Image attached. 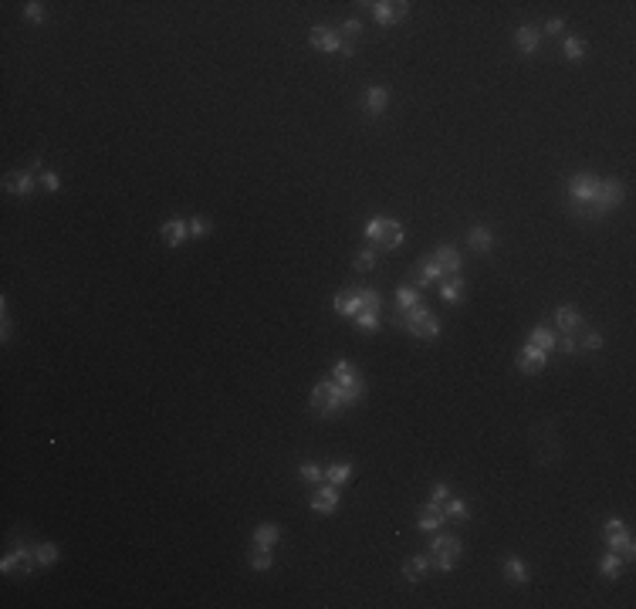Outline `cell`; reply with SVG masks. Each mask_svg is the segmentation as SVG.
I'll return each instance as SVG.
<instances>
[{
	"instance_id": "cell-11",
	"label": "cell",
	"mask_w": 636,
	"mask_h": 609,
	"mask_svg": "<svg viewBox=\"0 0 636 609\" xmlns=\"http://www.w3.org/2000/svg\"><path fill=\"white\" fill-rule=\"evenodd\" d=\"M545 433H548V437H541V430L532 433V437H535V447H545V450H538V454H535V460H538L541 467H545V464H552V460L562 454V444H559V437H555V427L548 423V427H545Z\"/></svg>"
},
{
	"instance_id": "cell-15",
	"label": "cell",
	"mask_w": 636,
	"mask_h": 609,
	"mask_svg": "<svg viewBox=\"0 0 636 609\" xmlns=\"http://www.w3.org/2000/svg\"><path fill=\"white\" fill-rule=\"evenodd\" d=\"M3 190L14 193V197H21V200L34 197V173H31V170H14V173H7V177H3Z\"/></svg>"
},
{
	"instance_id": "cell-33",
	"label": "cell",
	"mask_w": 636,
	"mask_h": 609,
	"mask_svg": "<svg viewBox=\"0 0 636 609\" xmlns=\"http://www.w3.org/2000/svg\"><path fill=\"white\" fill-rule=\"evenodd\" d=\"M443 514L454 518V521H467L471 518V508H467V501H460V498H447L443 501Z\"/></svg>"
},
{
	"instance_id": "cell-19",
	"label": "cell",
	"mask_w": 636,
	"mask_h": 609,
	"mask_svg": "<svg viewBox=\"0 0 636 609\" xmlns=\"http://www.w3.org/2000/svg\"><path fill=\"white\" fill-rule=\"evenodd\" d=\"M585 329V318L579 315V308L576 304H562L559 311H555V332H582Z\"/></svg>"
},
{
	"instance_id": "cell-20",
	"label": "cell",
	"mask_w": 636,
	"mask_h": 609,
	"mask_svg": "<svg viewBox=\"0 0 636 609\" xmlns=\"http://www.w3.org/2000/svg\"><path fill=\"white\" fill-rule=\"evenodd\" d=\"M433 572L430 558L427 555H409L407 562H403V576H407V583H420V579H427Z\"/></svg>"
},
{
	"instance_id": "cell-24",
	"label": "cell",
	"mask_w": 636,
	"mask_h": 609,
	"mask_svg": "<svg viewBox=\"0 0 636 609\" xmlns=\"http://www.w3.org/2000/svg\"><path fill=\"white\" fill-rule=\"evenodd\" d=\"M433 281H440V268L433 261H420L413 268V288H430Z\"/></svg>"
},
{
	"instance_id": "cell-41",
	"label": "cell",
	"mask_w": 636,
	"mask_h": 609,
	"mask_svg": "<svg viewBox=\"0 0 636 609\" xmlns=\"http://www.w3.org/2000/svg\"><path fill=\"white\" fill-rule=\"evenodd\" d=\"M579 346H582V349H603V332L585 329L582 339H579Z\"/></svg>"
},
{
	"instance_id": "cell-45",
	"label": "cell",
	"mask_w": 636,
	"mask_h": 609,
	"mask_svg": "<svg viewBox=\"0 0 636 609\" xmlns=\"http://www.w3.org/2000/svg\"><path fill=\"white\" fill-rule=\"evenodd\" d=\"M562 31H565V21H562V17H552V21L545 24V34H552V38H559Z\"/></svg>"
},
{
	"instance_id": "cell-1",
	"label": "cell",
	"mask_w": 636,
	"mask_h": 609,
	"mask_svg": "<svg viewBox=\"0 0 636 609\" xmlns=\"http://www.w3.org/2000/svg\"><path fill=\"white\" fill-rule=\"evenodd\" d=\"M626 197V190H623V183L619 179H599L596 183V193H592V200L579 206V210H572V217H582V220H599V217H606L610 210H616L619 203Z\"/></svg>"
},
{
	"instance_id": "cell-10",
	"label": "cell",
	"mask_w": 636,
	"mask_h": 609,
	"mask_svg": "<svg viewBox=\"0 0 636 609\" xmlns=\"http://www.w3.org/2000/svg\"><path fill=\"white\" fill-rule=\"evenodd\" d=\"M433 264L440 268V278H460V268H464V261H460V254L454 251V244H440L430 257Z\"/></svg>"
},
{
	"instance_id": "cell-4",
	"label": "cell",
	"mask_w": 636,
	"mask_h": 609,
	"mask_svg": "<svg viewBox=\"0 0 636 609\" xmlns=\"http://www.w3.org/2000/svg\"><path fill=\"white\" fill-rule=\"evenodd\" d=\"M366 237L373 244H380L382 251H396L407 241V230H403L400 220H393V217H369L366 220Z\"/></svg>"
},
{
	"instance_id": "cell-35",
	"label": "cell",
	"mask_w": 636,
	"mask_h": 609,
	"mask_svg": "<svg viewBox=\"0 0 636 609\" xmlns=\"http://www.w3.org/2000/svg\"><path fill=\"white\" fill-rule=\"evenodd\" d=\"M34 562H38V565H54V562H58V545H54V542L34 545Z\"/></svg>"
},
{
	"instance_id": "cell-30",
	"label": "cell",
	"mask_w": 636,
	"mask_h": 609,
	"mask_svg": "<svg viewBox=\"0 0 636 609\" xmlns=\"http://www.w3.org/2000/svg\"><path fill=\"white\" fill-rule=\"evenodd\" d=\"M440 298L447 304H460V298H464V278H447L443 284H440Z\"/></svg>"
},
{
	"instance_id": "cell-31",
	"label": "cell",
	"mask_w": 636,
	"mask_h": 609,
	"mask_svg": "<svg viewBox=\"0 0 636 609\" xmlns=\"http://www.w3.org/2000/svg\"><path fill=\"white\" fill-rule=\"evenodd\" d=\"M298 474H302V481H308V484L325 481V467H322L318 460H302V464H298Z\"/></svg>"
},
{
	"instance_id": "cell-34",
	"label": "cell",
	"mask_w": 636,
	"mask_h": 609,
	"mask_svg": "<svg viewBox=\"0 0 636 609\" xmlns=\"http://www.w3.org/2000/svg\"><path fill=\"white\" fill-rule=\"evenodd\" d=\"M247 562H251V569H254V572H268V569H271V549L254 545V549L247 552Z\"/></svg>"
},
{
	"instance_id": "cell-3",
	"label": "cell",
	"mask_w": 636,
	"mask_h": 609,
	"mask_svg": "<svg viewBox=\"0 0 636 609\" xmlns=\"http://www.w3.org/2000/svg\"><path fill=\"white\" fill-rule=\"evenodd\" d=\"M332 382L339 386V393H342V403L345 406H356L362 403V396H366V380H362V373H359L352 362H335L332 366Z\"/></svg>"
},
{
	"instance_id": "cell-39",
	"label": "cell",
	"mask_w": 636,
	"mask_h": 609,
	"mask_svg": "<svg viewBox=\"0 0 636 609\" xmlns=\"http://www.w3.org/2000/svg\"><path fill=\"white\" fill-rule=\"evenodd\" d=\"M619 572H623V562H619L616 552H610V555L603 558V576H606V579H616Z\"/></svg>"
},
{
	"instance_id": "cell-18",
	"label": "cell",
	"mask_w": 636,
	"mask_h": 609,
	"mask_svg": "<svg viewBox=\"0 0 636 609\" xmlns=\"http://www.w3.org/2000/svg\"><path fill=\"white\" fill-rule=\"evenodd\" d=\"M443 521H447V514H443V505H437V501H430V505H423L416 511V528L420 532H437Z\"/></svg>"
},
{
	"instance_id": "cell-47",
	"label": "cell",
	"mask_w": 636,
	"mask_h": 609,
	"mask_svg": "<svg viewBox=\"0 0 636 609\" xmlns=\"http://www.w3.org/2000/svg\"><path fill=\"white\" fill-rule=\"evenodd\" d=\"M10 335V315H7V308H3V339Z\"/></svg>"
},
{
	"instance_id": "cell-40",
	"label": "cell",
	"mask_w": 636,
	"mask_h": 609,
	"mask_svg": "<svg viewBox=\"0 0 636 609\" xmlns=\"http://www.w3.org/2000/svg\"><path fill=\"white\" fill-rule=\"evenodd\" d=\"M585 54V41H579V38H565V58L569 61H579Z\"/></svg>"
},
{
	"instance_id": "cell-16",
	"label": "cell",
	"mask_w": 636,
	"mask_h": 609,
	"mask_svg": "<svg viewBox=\"0 0 636 609\" xmlns=\"http://www.w3.org/2000/svg\"><path fill=\"white\" fill-rule=\"evenodd\" d=\"M386 105H389V92L382 88V85H369L366 92H362V112L366 115H382L386 112Z\"/></svg>"
},
{
	"instance_id": "cell-43",
	"label": "cell",
	"mask_w": 636,
	"mask_h": 609,
	"mask_svg": "<svg viewBox=\"0 0 636 609\" xmlns=\"http://www.w3.org/2000/svg\"><path fill=\"white\" fill-rule=\"evenodd\" d=\"M41 186H44L48 193H58V190H61V179H58V173L44 170V173H41Z\"/></svg>"
},
{
	"instance_id": "cell-8",
	"label": "cell",
	"mask_w": 636,
	"mask_h": 609,
	"mask_svg": "<svg viewBox=\"0 0 636 609\" xmlns=\"http://www.w3.org/2000/svg\"><path fill=\"white\" fill-rule=\"evenodd\" d=\"M308 41H311V48H318V51H325V54H352V44H345L342 38H339V31L335 27H325V24H315L311 31H308Z\"/></svg>"
},
{
	"instance_id": "cell-42",
	"label": "cell",
	"mask_w": 636,
	"mask_h": 609,
	"mask_svg": "<svg viewBox=\"0 0 636 609\" xmlns=\"http://www.w3.org/2000/svg\"><path fill=\"white\" fill-rule=\"evenodd\" d=\"M24 17L27 21H44V17H48V10H44V3L31 0V3H24Z\"/></svg>"
},
{
	"instance_id": "cell-44",
	"label": "cell",
	"mask_w": 636,
	"mask_h": 609,
	"mask_svg": "<svg viewBox=\"0 0 636 609\" xmlns=\"http://www.w3.org/2000/svg\"><path fill=\"white\" fill-rule=\"evenodd\" d=\"M430 494H433V501H437V505H443V501L450 498V487H447L443 481H437V484L430 487Z\"/></svg>"
},
{
	"instance_id": "cell-29",
	"label": "cell",
	"mask_w": 636,
	"mask_h": 609,
	"mask_svg": "<svg viewBox=\"0 0 636 609\" xmlns=\"http://www.w3.org/2000/svg\"><path fill=\"white\" fill-rule=\"evenodd\" d=\"M505 576H508V583L525 585L528 583V565L521 558H505Z\"/></svg>"
},
{
	"instance_id": "cell-7",
	"label": "cell",
	"mask_w": 636,
	"mask_h": 609,
	"mask_svg": "<svg viewBox=\"0 0 636 609\" xmlns=\"http://www.w3.org/2000/svg\"><path fill=\"white\" fill-rule=\"evenodd\" d=\"M342 393H339V386L332 380H318L311 386V409H315V416H335L339 409H342Z\"/></svg>"
},
{
	"instance_id": "cell-23",
	"label": "cell",
	"mask_w": 636,
	"mask_h": 609,
	"mask_svg": "<svg viewBox=\"0 0 636 609\" xmlns=\"http://www.w3.org/2000/svg\"><path fill=\"white\" fill-rule=\"evenodd\" d=\"M467 244H471L478 254H491L494 251V234L484 227V224H478V227L467 230Z\"/></svg>"
},
{
	"instance_id": "cell-36",
	"label": "cell",
	"mask_w": 636,
	"mask_h": 609,
	"mask_svg": "<svg viewBox=\"0 0 636 609\" xmlns=\"http://www.w3.org/2000/svg\"><path fill=\"white\" fill-rule=\"evenodd\" d=\"M339 31V38L345 41V44H352L356 38H362V21H356V17H349V21H342V24L335 27Z\"/></svg>"
},
{
	"instance_id": "cell-38",
	"label": "cell",
	"mask_w": 636,
	"mask_h": 609,
	"mask_svg": "<svg viewBox=\"0 0 636 609\" xmlns=\"http://www.w3.org/2000/svg\"><path fill=\"white\" fill-rule=\"evenodd\" d=\"M186 227H190V237H206V234L213 230V220H210V217H190Z\"/></svg>"
},
{
	"instance_id": "cell-2",
	"label": "cell",
	"mask_w": 636,
	"mask_h": 609,
	"mask_svg": "<svg viewBox=\"0 0 636 609\" xmlns=\"http://www.w3.org/2000/svg\"><path fill=\"white\" fill-rule=\"evenodd\" d=\"M393 325L409 332L413 339H427V342L440 339V322H437V315H430L423 304H416L409 311H393Z\"/></svg>"
},
{
	"instance_id": "cell-21",
	"label": "cell",
	"mask_w": 636,
	"mask_h": 609,
	"mask_svg": "<svg viewBox=\"0 0 636 609\" xmlns=\"http://www.w3.org/2000/svg\"><path fill=\"white\" fill-rule=\"evenodd\" d=\"M528 342L538 346L541 352H555V346H559V332L548 329V325H535V329L528 332Z\"/></svg>"
},
{
	"instance_id": "cell-22",
	"label": "cell",
	"mask_w": 636,
	"mask_h": 609,
	"mask_svg": "<svg viewBox=\"0 0 636 609\" xmlns=\"http://www.w3.org/2000/svg\"><path fill=\"white\" fill-rule=\"evenodd\" d=\"M514 44H518V51H521V54H535V51H538V44H541V31H538L535 24L518 27V34H514Z\"/></svg>"
},
{
	"instance_id": "cell-6",
	"label": "cell",
	"mask_w": 636,
	"mask_h": 609,
	"mask_svg": "<svg viewBox=\"0 0 636 609\" xmlns=\"http://www.w3.org/2000/svg\"><path fill=\"white\" fill-rule=\"evenodd\" d=\"M460 555H464V545H460V538H454V535H437L430 545V565L437 569V572H450L454 565L460 562Z\"/></svg>"
},
{
	"instance_id": "cell-46",
	"label": "cell",
	"mask_w": 636,
	"mask_h": 609,
	"mask_svg": "<svg viewBox=\"0 0 636 609\" xmlns=\"http://www.w3.org/2000/svg\"><path fill=\"white\" fill-rule=\"evenodd\" d=\"M623 528H626V521H623V518H610V521H606V528H603V535H616V532H623Z\"/></svg>"
},
{
	"instance_id": "cell-13",
	"label": "cell",
	"mask_w": 636,
	"mask_h": 609,
	"mask_svg": "<svg viewBox=\"0 0 636 609\" xmlns=\"http://www.w3.org/2000/svg\"><path fill=\"white\" fill-rule=\"evenodd\" d=\"M34 565H38V562H34V549H24V545H21V549H14L10 555L0 562V572H21V576H31Z\"/></svg>"
},
{
	"instance_id": "cell-28",
	"label": "cell",
	"mask_w": 636,
	"mask_h": 609,
	"mask_svg": "<svg viewBox=\"0 0 636 609\" xmlns=\"http://www.w3.org/2000/svg\"><path fill=\"white\" fill-rule=\"evenodd\" d=\"M349 478H352V464H349V460H335V464L325 467V481L335 484V487L349 484Z\"/></svg>"
},
{
	"instance_id": "cell-12",
	"label": "cell",
	"mask_w": 636,
	"mask_h": 609,
	"mask_svg": "<svg viewBox=\"0 0 636 609\" xmlns=\"http://www.w3.org/2000/svg\"><path fill=\"white\" fill-rule=\"evenodd\" d=\"M545 362H548V352H541V349H538V346H532V342H528V346H525L521 352L514 355V366H518V369H521L525 376H535V373H541V369H545Z\"/></svg>"
},
{
	"instance_id": "cell-14",
	"label": "cell",
	"mask_w": 636,
	"mask_h": 609,
	"mask_svg": "<svg viewBox=\"0 0 636 609\" xmlns=\"http://www.w3.org/2000/svg\"><path fill=\"white\" fill-rule=\"evenodd\" d=\"M308 505H311V511H318V514H332V511L339 508V487H335V484H322V487L315 484Z\"/></svg>"
},
{
	"instance_id": "cell-9",
	"label": "cell",
	"mask_w": 636,
	"mask_h": 609,
	"mask_svg": "<svg viewBox=\"0 0 636 609\" xmlns=\"http://www.w3.org/2000/svg\"><path fill=\"white\" fill-rule=\"evenodd\" d=\"M359 7H366L369 14H373V21L382 27L389 24H400L403 17L409 14V3L407 0H376V3H359Z\"/></svg>"
},
{
	"instance_id": "cell-26",
	"label": "cell",
	"mask_w": 636,
	"mask_h": 609,
	"mask_svg": "<svg viewBox=\"0 0 636 609\" xmlns=\"http://www.w3.org/2000/svg\"><path fill=\"white\" fill-rule=\"evenodd\" d=\"M416 304H423L420 288H413V284H400V288H396V311H409V308H416Z\"/></svg>"
},
{
	"instance_id": "cell-5",
	"label": "cell",
	"mask_w": 636,
	"mask_h": 609,
	"mask_svg": "<svg viewBox=\"0 0 636 609\" xmlns=\"http://www.w3.org/2000/svg\"><path fill=\"white\" fill-rule=\"evenodd\" d=\"M332 308H335L339 315H349V318H356L362 308H376V311H380V291H373V288H349V291H339V295L332 298Z\"/></svg>"
},
{
	"instance_id": "cell-37",
	"label": "cell",
	"mask_w": 636,
	"mask_h": 609,
	"mask_svg": "<svg viewBox=\"0 0 636 609\" xmlns=\"http://www.w3.org/2000/svg\"><path fill=\"white\" fill-rule=\"evenodd\" d=\"M352 322H356L362 332H376L380 329V311H376V308H362Z\"/></svg>"
},
{
	"instance_id": "cell-25",
	"label": "cell",
	"mask_w": 636,
	"mask_h": 609,
	"mask_svg": "<svg viewBox=\"0 0 636 609\" xmlns=\"http://www.w3.org/2000/svg\"><path fill=\"white\" fill-rule=\"evenodd\" d=\"M606 545H610V552H616V555H623L626 562L633 558V535L626 532H616V535H606Z\"/></svg>"
},
{
	"instance_id": "cell-27",
	"label": "cell",
	"mask_w": 636,
	"mask_h": 609,
	"mask_svg": "<svg viewBox=\"0 0 636 609\" xmlns=\"http://www.w3.org/2000/svg\"><path fill=\"white\" fill-rule=\"evenodd\" d=\"M278 542H281V528H278V525L264 521V525H257V528H254V545H261V549H275Z\"/></svg>"
},
{
	"instance_id": "cell-17",
	"label": "cell",
	"mask_w": 636,
	"mask_h": 609,
	"mask_svg": "<svg viewBox=\"0 0 636 609\" xmlns=\"http://www.w3.org/2000/svg\"><path fill=\"white\" fill-rule=\"evenodd\" d=\"M159 237H163V244H166V247H179V244L190 237V227H186V220H183V217H170V220H163Z\"/></svg>"
},
{
	"instance_id": "cell-32",
	"label": "cell",
	"mask_w": 636,
	"mask_h": 609,
	"mask_svg": "<svg viewBox=\"0 0 636 609\" xmlns=\"http://www.w3.org/2000/svg\"><path fill=\"white\" fill-rule=\"evenodd\" d=\"M352 268H356L359 275H362V271H376V268H380V254L373 251V247H362V251L356 254V261H352Z\"/></svg>"
}]
</instances>
